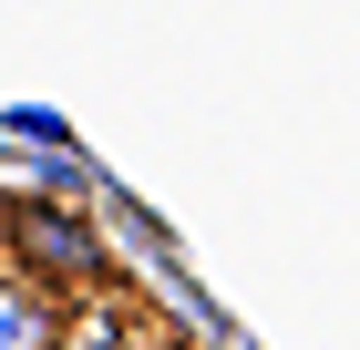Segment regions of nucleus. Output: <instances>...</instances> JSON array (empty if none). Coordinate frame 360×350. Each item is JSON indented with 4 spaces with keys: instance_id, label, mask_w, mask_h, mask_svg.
<instances>
[{
    "instance_id": "f257e3e1",
    "label": "nucleus",
    "mask_w": 360,
    "mask_h": 350,
    "mask_svg": "<svg viewBox=\"0 0 360 350\" xmlns=\"http://www.w3.org/2000/svg\"><path fill=\"white\" fill-rule=\"evenodd\" d=\"M0 268H21L31 289H103V227L83 206H62V196H21V206H0Z\"/></svg>"
},
{
    "instance_id": "f03ea898",
    "label": "nucleus",
    "mask_w": 360,
    "mask_h": 350,
    "mask_svg": "<svg viewBox=\"0 0 360 350\" xmlns=\"http://www.w3.org/2000/svg\"><path fill=\"white\" fill-rule=\"evenodd\" d=\"M72 340V320H62L52 289H31L21 268H0V350H62Z\"/></svg>"
},
{
    "instance_id": "7ed1b4c3",
    "label": "nucleus",
    "mask_w": 360,
    "mask_h": 350,
    "mask_svg": "<svg viewBox=\"0 0 360 350\" xmlns=\"http://www.w3.org/2000/svg\"><path fill=\"white\" fill-rule=\"evenodd\" d=\"M62 350H134V330H113V320H83V330H72Z\"/></svg>"
}]
</instances>
